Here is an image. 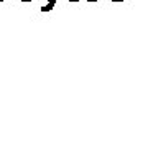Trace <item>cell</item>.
Returning <instances> with one entry per match:
<instances>
[{"mask_svg":"<svg viewBox=\"0 0 148 148\" xmlns=\"http://www.w3.org/2000/svg\"><path fill=\"white\" fill-rule=\"evenodd\" d=\"M0 2H3V0H0Z\"/></svg>","mask_w":148,"mask_h":148,"instance_id":"cell-1","label":"cell"}]
</instances>
